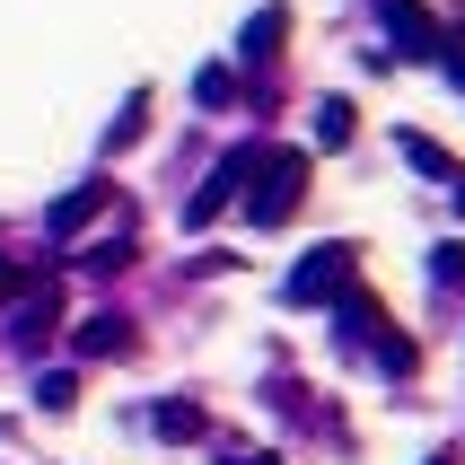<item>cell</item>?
<instances>
[{
  "label": "cell",
  "instance_id": "6",
  "mask_svg": "<svg viewBox=\"0 0 465 465\" xmlns=\"http://www.w3.org/2000/svg\"><path fill=\"white\" fill-rule=\"evenodd\" d=\"M71 351H79V361H124V351H132L124 316H88V325L71 334Z\"/></svg>",
  "mask_w": 465,
  "mask_h": 465
},
{
  "label": "cell",
  "instance_id": "12",
  "mask_svg": "<svg viewBox=\"0 0 465 465\" xmlns=\"http://www.w3.org/2000/svg\"><path fill=\"white\" fill-rule=\"evenodd\" d=\"M158 440H203V404H158Z\"/></svg>",
  "mask_w": 465,
  "mask_h": 465
},
{
  "label": "cell",
  "instance_id": "7",
  "mask_svg": "<svg viewBox=\"0 0 465 465\" xmlns=\"http://www.w3.org/2000/svg\"><path fill=\"white\" fill-rule=\"evenodd\" d=\"M351 132H361V105H351V97H316V150H325V158L351 150Z\"/></svg>",
  "mask_w": 465,
  "mask_h": 465
},
{
  "label": "cell",
  "instance_id": "5",
  "mask_svg": "<svg viewBox=\"0 0 465 465\" xmlns=\"http://www.w3.org/2000/svg\"><path fill=\"white\" fill-rule=\"evenodd\" d=\"M105 203H114V184H97V176H88V184H71V193H62V203L45 211V229H53V237H71V229H88V220H97Z\"/></svg>",
  "mask_w": 465,
  "mask_h": 465
},
{
  "label": "cell",
  "instance_id": "17",
  "mask_svg": "<svg viewBox=\"0 0 465 465\" xmlns=\"http://www.w3.org/2000/svg\"><path fill=\"white\" fill-rule=\"evenodd\" d=\"M413 361H421V351H413L404 334H378V369H395V378H413Z\"/></svg>",
  "mask_w": 465,
  "mask_h": 465
},
{
  "label": "cell",
  "instance_id": "9",
  "mask_svg": "<svg viewBox=\"0 0 465 465\" xmlns=\"http://www.w3.org/2000/svg\"><path fill=\"white\" fill-rule=\"evenodd\" d=\"M395 150L413 158L421 176H440V184H457V158H448V150H440V141H421V132H404V141H395Z\"/></svg>",
  "mask_w": 465,
  "mask_h": 465
},
{
  "label": "cell",
  "instance_id": "10",
  "mask_svg": "<svg viewBox=\"0 0 465 465\" xmlns=\"http://www.w3.org/2000/svg\"><path fill=\"white\" fill-rule=\"evenodd\" d=\"M53 316H62V308H53V290H45V299H35V308H18V351H45Z\"/></svg>",
  "mask_w": 465,
  "mask_h": 465
},
{
  "label": "cell",
  "instance_id": "2",
  "mask_svg": "<svg viewBox=\"0 0 465 465\" xmlns=\"http://www.w3.org/2000/svg\"><path fill=\"white\" fill-rule=\"evenodd\" d=\"M255 167H263V150H229L220 167H211V184L193 193V203H184V229H211V220H220V211L237 203V184L255 176Z\"/></svg>",
  "mask_w": 465,
  "mask_h": 465
},
{
  "label": "cell",
  "instance_id": "11",
  "mask_svg": "<svg viewBox=\"0 0 465 465\" xmlns=\"http://www.w3.org/2000/svg\"><path fill=\"white\" fill-rule=\"evenodd\" d=\"M141 132H150V97H132L124 114H114V124H105V150H132V141H141Z\"/></svg>",
  "mask_w": 465,
  "mask_h": 465
},
{
  "label": "cell",
  "instance_id": "14",
  "mask_svg": "<svg viewBox=\"0 0 465 465\" xmlns=\"http://www.w3.org/2000/svg\"><path fill=\"white\" fill-rule=\"evenodd\" d=\"M35 404H45V413H71V404H79V378H71V369L35 378Z\"/></svg>",
  "mask_w": 465,
  "mask_h": 465
},
{
  "label": "cell",
  "instance_id": "8",
  "mask_svg": "<svg viewBox=\"0 0 465 465\" xmlns=\"http://www.w3.org/2000/svg\"><path fill=\"white\" fill-rule=\"evenodd\" d=\"M282 35H290V9H255V18H246V35H237V62H272V53H282Z\"/></svg>",
  "mask_w": 465,
  "mask_h": 465
},
{
  "label": "cell",
  "instance_id": "16",
  "mask_svg": "<svg viewBox=\"0 0 465 465\" xmlns=\"http://www.w3.org/2000/svg\"><path fill=\"white\" fill-rule=\"evenodd\" d=\"M79 263H88V272H124V263H132V246H124V237H97V246H88Z\"/></svg>",
  "mask_w": 465,
  "mask_h": 465
},
{
  "label": "cell",
  "instance_id": "3",
  "mask_svg": "<svg viewBox=\"0 0 465 465\" xmlns=\"http://www.w3.org/2000/svg\"><path fill=\"white\" fill-rule=\"evenodd\" d=\"M351 255H361V246H316V255L299 263V272H290V299L308 308V299H325V290H342V282H351Z\"/></svg>",
  "mask_w": 465,
  "mask_h": 465
},
{
  "label": "cell",
  "instance_id": "21",
  "mask_svg": "<svg viewBox=\"0 0 465 465\" xmlns=\"http://www.w3.org/2000/svg\"><path fill=\"white\" fill-rule=\"evenodd\" d=\"M430 465H457V457H430Z\"/></svg>",
  "mask_w": 465,
  "mask_h": 465
},
{
  "label": "cell",
  "instance_id": "15",
  "mask_svg": "<svg viewBox=\"0 0 465 465\" xmlns=\"http://www.w3.org/2000/svg\"><path fill=\"white\" fill-rule=\"evenodd\" d=\"M193 97H203V105H211V114H220V105H229V97H237V79H229V71H220V62H211V71H203V79H193Z\"/></svg>",
  "mask_w": 465,
  "mask_h": 465
},
{
  "label": "cell",
  "instance_id": "4",
  "mask_svg": "<svg viewBox=\"0 0 465 465\" xmlns=\"http://www.w3.org/2000/svg\"><path fill=\"white\" fill-rule=\"evenodd\" d=\"M387 35H395L404 62H430V53H440V18H430L421 0H387Z\"/></svg>",
  "mask_w": 465,
  "mask_h": 465
},
{
  "label": "cell",
  "instance_id": "20",
  "mask_svg": "<svg viewBox=\"0 0 465 465\" xmlns=\"http://www.w3.org/2000/svg\"><path fill=\"white\" fill-rule=\"evenodd\" d=\"M229 465H272V457H229Z\"/></svg>",
  "mask_w": 465,
  "mask_h": 465
},
{
  "label": "cell",
  "instance_id": "18",
  "mask_svg": "<svg viewBox=\"0 0 465 465\" xmlns=\"http://www.w3.org/2000/svg\"><path fill=\"white\" fill-rule=\"evenodd\" d=\"M430 272L440 282H465V246H430Z\"/></svg>",
  "mask_w": 465,
  "mask_h": 465
},
{
  "label": "cell",
  "instance_id": "19",
  "mask_svg": "<svg viewBox=\"0 0 465 465\" xmlns=\"http://www.w3.org/2000/svg\"><path fill=\"white\" fill-rule=\"evenodd\" d=\"M26 282H35L26 263H0V299H9V290H26Z\"/></svg>",
  "mask_w": 465,
  "mask_h": 465
},
{
  "label": "cell",
  "instance_id": "13",
  "mask_svg": "<svg viewBox=\"0 0 465 465\" xmlns=\"http://www.w3.org/2000/svg\"><path fill=\"white\" fill-rule=\"evenodd\" d=\"M342 334H378V299L342 282Z\"/></svg>",
  "mask_w": 465,
  "mask_h": 465
},
{
  "label": "cell",
  "instance_id": "1",
  "mask_svg": "<svg viewBox=\"0 0 465 465\" xmlns=\"http://www.w3.org/2000/svg\"><path fill=\"white\" fill-rule=\"evenodd\" d=\"M308 203V150H263V193H255V229H282Z\"/></svg>",
  "mask_w": 465,
  "mask_h": 465
}]
</instances>
